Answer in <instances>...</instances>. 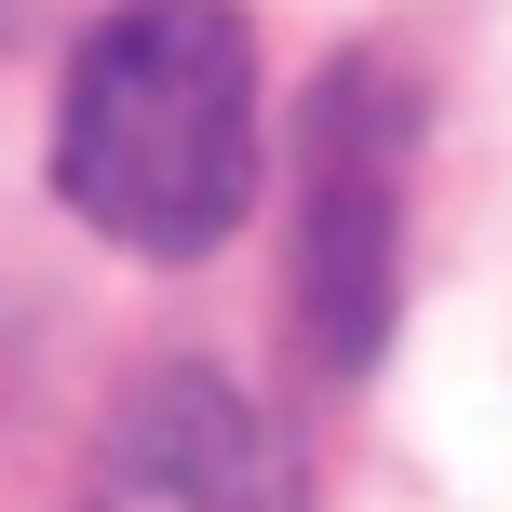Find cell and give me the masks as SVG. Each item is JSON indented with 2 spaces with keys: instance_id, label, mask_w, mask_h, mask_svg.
I'll return each mask as SVG.
<instances>
[{
  "instance_id": "cell-1",
  "label": "cell",
  "mask_w": 512,
  "mask_h": 512,
  "mask_svg": "<svg viewBox=\"0 0 512 512\" xmlns=\"http://www.w3.org/2000/svg\"><path fill=\"white\" fill-rule=\"evenodd\" d=\"M54 189L122 256H216L256 203V54L230 0H122L54 108Z\"/></svg>"
},
{
  "instance_id": "cell-2",
  "label": "cell",
  "mask_w": 512,
  "mask_h": 512,
  "mask_svg": "<svg viewBox=\"0 0 512 512\" xmlns=\"http://www.w3.org/2000/svg\"><path fill=\"white\" fill-rule=\"evenodd\" d=\"M378 81H324V122H310V337L324 364H364L391 324V176H405V135L364 122Z\"/></svg>"
}]
</instances>
